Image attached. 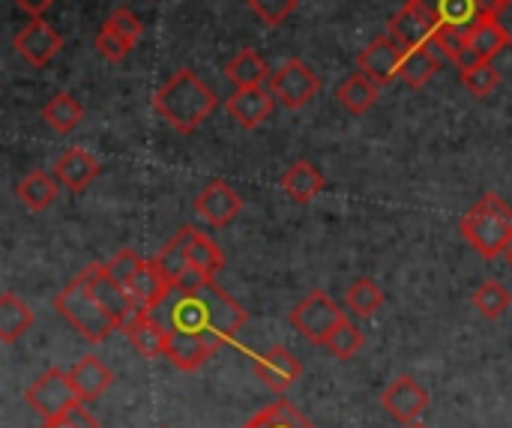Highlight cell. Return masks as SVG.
I'll list each match as a JSON object with an SVG mask.
<instances>
[{
    "mask_svg": "<svg viewBox=\"0 0 512 428\" xmlns=\"http://www.w3.org/2000/svg\"><path fill=\"white\" fill-rule=\"evenodd\" d=\"M177 303L171 306V321L168 327L189 330V333H204L216 348L231 342L240 327L249 321V312L228 297L216 282H204L195 291H177Z\"/></svg>",
    "mask_w": 512,
    "mask_h": 428,
    "instance_id": "cell-1",
    "label": "cell"
},
{
    "mask_svg": "<svg viewBox=\"0 0 512 428\" xmlns=\"http://www.w3.org/2000/svg\"><path fill=\"white\" fill-rule=\"evenodd\" d=\"M153 108L177 132H192L216 111V93L192 69H177L156 90Z\"/></svg>",
    "mask_w": 512,
    "mask_h": 428,
    "instance_id": "cell-2",
    "label": "cell"
},
{
    "mask_svg": "<svg viewBox=\"0 0 512 428\" xmlns=\"http://www.w3.org/2000/svg\"><path fill=\"white\" fill-rule=\"evenodd\" d=\"M459 231L483 258L507 255L512 246V207L501 195L489 192L462 216Z\"/></svg>",
    "mask_w": 512,
    "mask_h": 428,
    "instance_id": "cell-3",
    "label": "cell"
},
{
    "mask_svg": "<svg viewBox=\"0 0 512 428\" xmlns=\"http://www.w3.org/2000/svg\"><path fill=\"white\" fill-rule=\"evenodd\" d=\"M54 309L60 312V318L78 333L84 336V342L99 345L105 342L117 327V321L111 318V312L102 306V300L93 294L90 282L84 276L72 279L57 297H54Z\"/></svg>",
    "mask_w": 512,
    "mask_h": 428,
    "instance_id": "cell-4",
    "label": "cell"
},
{
    "mask_svg": "<svg viewBox=\"0 0 512 428\" xmlns=\"http://www.w3.org/2000/svg\"><path fill=\"white\" fill-rule=\"evenodd\" d=\"M345 321H348V315L327 291H312L291 309V327L315 348H327L330 336Z\"/></svg>",
    "mask_w": 512,
    "mask_h": 428,
    "instance_id": "cell-5",
    "label": "cell"
},
{
    "mask_svg": "<svg viewBox=\"0 0 512 428\" xmlns=\"http://www.w3.org/2000/svg\"><path fill=\"white\" fill-rule=\"evenodd\" d=\"M24 402L33 414H39L42 420H54V417H63L75 402V387H72V378L69 372H60V369H48L42 372L27 390H24Z\"/></svg>",
    "mask_w": 512,
    "mask_h": 428,
    "instance_id": "cell-6",
    "label": "cell"
},
{
    "mask_svg": "<svg viewBox=\"0 0 512 428\" xmlns=\"http://www.w3.org/2000/svg\"><path fill=\"white\" fill-rule=\"evenodd\" d=\"M270 87H273V96H276L285 108L297 111V108L309 105V102L318 96L321 78H318L300 57H291V60H285V63L279 66V72H273Z\"/></svg>",
    "mask_w": 512,
    "mask_h": 428,
    "instance_id": "cell-7",
    "label": "cell"
},
{
    "mask_svg": "<svg viewBox=\"0 0 512 428\" xmlns=\"http://www.w3.org/2000/svg\"><path fill=\"white\" fill-rule=\"evenodd\" d=\"M81 276L90 282L93 294L102 300V306L111 312V318L117 321V327H120V330H126L132 321H138V318L147 312V309H141V306L135 303V297L129 294V288H126V285L114 282V279L105 273V267H102V264H90V267H84V270H81Z\"/></svg>",
    "mask_w": 512,
    "mask_h": 428,
    "instance_id": "cell-8",
    "label": "cell"
},
{
    "mask_svg": "<svg viewBox=\"0 0 512 428\" xmlns=\"http://www.w3.org/2000/svg\"><path fill=\"white\" fill-rule=\"evenodd\" d=\"M504 48H510V36H507L504 24H501L498 12H486L465 33V63H462V69H468L474 63H492V57H498Z\"/></svg>",
    "mask_w": 512,
    "mask_h": 428,
    "instance_id": "cell-9",
    "label": "cell"
},
{
    "mask_svg": "<svg viewBox=\"0 0 512 428\" xmlns=\"http://www.w3.org/2000/svg\"><path fill=\"white\" fill-rule=\"evenodd\" d=\"M402 60H405V48L387 33V36L372 39V42L360 51L357 66H360V72L369 75L378 87H387L393 78H399Z\"/></svg>",
    "mask_w": 512,
    "mask_h": 428,
    "instance_id": "cell-10",
    "label": "cell"
},
{
    "mask_svg": "<svg viewBox=\"0 0 512 428\" xmlns=\"http://www.w3.org/2000/svg\"><path fill=\"white\" fill-rule=\"evenodd\" d=\"M243 210V198L240 192H234L231 183L225 180H213L207 183L198 198H195V213L210 225V228H228Z\"/></svg>",
    "mask_w": 512,
    "mask_h": 428,
    "instance_id": "cell-11",
    "label": "cell"
},
{
    "mask_svg": "<svg viewBox=\"0 0 512 428\" xmlns=\"http://www.w3.org/2000/svg\"><path fill=\"white\" fill-rule=\"evenodd\" d=\"M423 9L435 18L438 30L468 33L486 12H498L495 0H420Z\"/></svg>",
    "mask_w": 512,
    "mask_h": 428,
    "instance_id": "cell-12",
    "label": "cell"
},
{
    "mask_svg": "<svg viewBox=\"0 0 512 428\" xmlns=\"http://www.w3.org/2000/svg\"><path fill=\"white\" fill-rule=\"evenodd\" d=\"M60 48H63V39L45 18H33L15 33V51L30 66H48L60 54Z\"/></svg>",
    "mask_w": 512,
    "mask_h": 428,
    "instance_id": "cell-13",
    "label": "cell"
},
{
    "mask_svg": "<svg viewBox=\"0 0 512 428\" xmlns=\"http://www.w3.org/2000/svg\"><path fill=\"white\" fill-rule=\"evenodd\" d=\"M381 405L387 408V414H390L393 420L411 426V423H417V420L426 414V408H429V393H426L411 375H402V378H396V381L384 390Z\"/></svg>",
    "mask_w": 512,
    "mask_h": 428,
    "instance_id": "cell-14",
    "label": "cell"
},
{
    "mask_svg": "<svg viewBox=\"0 0 512 428\" xmlns=\"http://www.w3.org/2000/svg\"><path fill=\"white\" fill-rule=\"evenodd\" d=\"M435 33H438V24H435V18L423 9L420 0H408V3L390 18V36H393L405 51L432 42Z\"/></svg>",
    "mask_w": 512,
    "mask_h": 428,
    "instance_id": "cell-15",
    "label": "cell"
},
{
    "mask_svg": "<svg viewBox=\"0 0 512 428\" xmlns=\"http://www.w3.org/2000/svg\"><path fill=\"white\" fill-rule=\"evenodd\" d=\"M213 351H219V348L204 333H189V330L168 327V351H165V357L180 372L204 369V363L213 357Z\"/></svg>",
    "mask_w": 512,
    "mask_h": 428,
    "instance_id": "cell-16",
    "label": "cell"
},
{
    "mask_svg": "<svg viewBox=\"0 0 512 428\" xmlns=\"http://www.w3.org/2000/svg\"><path fill=\"white\" fill-rule=\"evenodd\" d=\"M276 96L261 87H237L228 96V114L243 126V129H258L270 114H273Z\"/></svg>",
    "mask_w": 512,
    "mask_h": 428,
    "instance_id": "cell-17",
    "label": "cell"
},
{
    "mask_svg": "<svg viewBox=\"0 0 512 428\" xmlns=\"http://www.w3.org/2000/svg\"><path fill=\"white\" fill-rule=\"evenodd\" d=\"M102 165L93 153L81 150V147H69L57 162H54V177L60 180L63 189L69 192H84L96 177H99Z\"/></svg>",
    "mask_w": 512,
    "mask_h": 428,
    "instance_id": "cell-18",
    "label": "cell"
},
{
    "mask_svg": "<svg viewBox=\"0 0 512 428\" xmlns=\"http://www.w3.org/2000/svg\"><path fill=\"white\" fill-rule=\"evenodd\" d=\"M300 372H303L300 360H297L288 348H282V345L270 348V351L255 363L258 381H264L273 393H285L291 384H297Z\"/></svg>",
    "mask_w": 512,
    "mask_h": 428,
    "instance_id": "cell-19",
    "label": "cell"
},
{
    "mask_svg": "<svg viewBox=\"0 0 512 428\" xmlns=\"http://www.w3.org/2000/svg\"><path fill=\"white\" fill-rule=\"evenodd\" d=\"M69 378H72V387H75L78 402H96V399H102V396L108 393V387L114 384L111 369H108L99 357H93V354L81 357V360L72 366Z\"/></svg>",
    "mask_w": 512,
    "mask_h": 428,
    "instance_id": "cell-20",
    "label": "cell"
},
{
    "mask_svg": "<svg viewBox=\"0 0 512 428\" xmlns=\"http://www.w3.org/2000/svg\"><path fill=\"white\" fill-rule=\"evenodd\" d=\"M129 294L135 297V303L141 306V309H156L165 297H168V291H174L171 285H168V279L162 276V270L156 267V261H141V267L135 270V276L129 279Z\"/></svg>",
    "mask_w": 512,
    "mask_h": 428,
    "instance_id": "cell-21",
    "label": "cell"
},
{
    "mask_svg": "<svg viewBox=\"0 0 512 428\" xmlns=\"http://www.w3.org/2000/svg\"><path fill=\"white\" fill-rule=\"evenodd\" d=\"M282 192L297 204H309L312 198H318L324 192V174L312 162L300 159V162L288 165V171L282 174Z\"/></svg>",
    "mask_w": 512,
    "mask_h": 428,
    "instance_id": "cell-22",
    "label": "cell"
},
{
    "mask_svg": "<svg viewBox=\"0 0 512 428\" xmlns=\"http://www.w3.org/2000/svg\"><path fill=\"white\" fill-rule=\"evenodd\" d=\"M183 237H186V255H189L192 270L204 273L207 279H216V273L225 267L222 249H219L204 231H198V228H192V225L183 228Z\"/></svg>",
    "mask_w": 512,
    "mask_h": 428,
    "instance_id": "cell-23",
    "label": "cell"
},
{
    "mask_svg": "<svg viewBox=\"0 0 512 428\" xmlns=\"http://www.w3.org/2000/svg\"><path fill=\"white\" fill-rule=\"evenodd\" d=\"M438 69H441V51H438L435 42H426V45H417V48H408L405 51L399 78L408 87H423L426 81H432V75Z\"/></svg>",
    "mask_w": 512,
    "mask_h": 428,
    "instance_id": "cell-24",
    "label": "cell"
},
{
    "mask_svg": "<svg viewBox=\"0 0 512 428\" xmlns=\"http://www.w3.org/2000/svg\"><path fill=\"white\" fill-rule=\"evenodd\" d=\"M15 195H18V201H21L27 210L42 213V210H48V207L57 201V195H60V180H57L54 174H45V171H30V174L18 183Z\"/></svg>",
    "mask_w": 512,
    "mask_h": 428,
    "instance_id": "cell-25",
    "label": "cell"
},
{
    "mask_svg": "<svg viewBox=\"0 0 512 428\" xmlns=\"http://www.w3.org/2000/svg\"><path fill=\"white\" fill-rule=\"evenodd\" d=\"M123 333L129 336L132 348L141 357H165V351H168V327L156 324L147 312L138 321H132Z\"/></svg>",
    "mask_w": 512,
    "mask_h": 428,
    "instance_id": "cell-26",
    "label": "cell"
},
{
    "mask_svg": "<svg viewBox=\"0 0 512 428\" xmlns=\"http://www.w3.org/2000/svg\"><path fill=\"white\" fill-rule=\"evenodd\" d=\"M30 327H33V309L24 300H18L15 294L6 291L0 297V342L3 345L18 342Z\"/></svg>",
    "mask_w": 512,
    "mask_h": 428,
    "instance_id": "cell-27",
    "label": "cell"
},
{
    "mask_svg": "<svg viewBox=\"0 0 512 428\" xmlns=\"http://www.w3.org/2000/svg\"><path fill=\"white\" fill-rule=\"evenodd\" d=\"M156 267L162 270V276L168 279L171 288H177L189 273H192V264H189V255H186V237H183V228L159 249V255L153 258Z\"/></svg>",
    "mask_w": 512,
    "mask_h": 428,
    "instance_id": "cell-28",
    "label": "cell"
},
{
    "mask_svg": "<svg viewBox=\"0 0 512 428\" xmlns=\"http://www.w3.org/2000/svg\"><path fill=\"white\" fill-rule=\"evenodd\" d=\"M378 93H381V87L369 78V75H363V72H354L351 78H345L342 81V87H339V102L351 111V114H366L375 102H378Z\"/></svg>",
    "mask_w": 512,
    "mask_h": 428,
    "instance_id": "cell-29",
    "label": "cell"
},
{
    "mask_svg": "<svg viewBox=\"0 0 512 428\" xmlns=\"http://www.w3.org/2000/svg\"><path fill=\"white\" fill-rule=\"evenodd\" d=\"M267 63L252 51V48H243V51H237L231 60H228V66H225V75H228V81L234 84V87H261L264 84V78H267Z\"/></svg>",
    "mask_w": 512,
    "mask_h": 428,
    "instance_id": "cell-30",
    "label": "cell"
},
{
    "mask_svg": "<svg viewBox=\"0 0 512 428\" xmlns=\"http://www.w3.org/2000/svg\"><path fill=\"white\" fill-rule=\"evenodd\" d=\"M243 428H315L291 402L279 399L273 405H267L264 411H258Z\"/></svg>",
    "mask_w": 512,
    "mask_h": 428,
    "instance_id": "cell-31",
    "label": "cell"
},
{
    "mask_svg": "<svg viewBox=\"0 0 512 428\" xmlns=\"http://www.w3.org/2000/svg\"><path fill=\"white\" fill-rule=\"evenodd\" d=\"M42 117H45V123H48L54 132L66 135V132H72V129L81 123L84 108H81L78 99H72L69 93H57V96L42 108Z\"/></svg>",
    "mask_w": 512,
    "mask_h": 428,
    "instance_id": "cell-32",
    "label": "cell"
},
{
    "mask_svg": "<svg viewBox=\"0 0 512 428\" xmlns=\"http://www.w3.org/2000/svg\"><path fill=\"white\" fill-rule=\"evenodd\" d=\"M345 306L357 315V318H372L381 306H384V291L378 288L375 279H357L348 294H345Z\"/></svg>",
    "mask_w": 512,
    "mask_h": 428,
    "instance_id": "cell-33",
    "label": "cell"
},
{
    "mask_svg": "<svg viewBox=\"0 0 512 428\" xmlns=\"http://www.w3.org/2000/svg\"><path fill=\"white\" fill-rule=\"evenodd\" d=\"M510 306H512V294L504 288V285H501V282H495V279L483 282V285L474 291V309H477L483 318H489V321L501 318Z\"/></svg>",
    "mask_w": 512,
    "mask_h": 428,
    "instance_id": "cell-34",
    "label": "cell"
},
{
    "mask_svg": "<svg viewBox=\"0 0 512 428\" xmlns=\"http://www.w3.org/2000/svg\"><path fill=\"white\" fill-rule=\"evenodd\" d=\"M498 81H501V75H498V69H495L492 63H474V66H468V69H462V84H465L477 99L489 96V93L498 87Z\"/></svg>",
    "mask_w": 512,
    "mask_h": 428,
    "instance_id": "cell-35",
    "label": "cell"
},
{
    "mask_svg": "<svg viewBox=\"0 0 512 428\" xmlns=\"http://www.w3.org/2000/svg\"><path fill=\"white\" fill-rule=\"evenodd\" d=\"M360 348H363V333H360V327H354L351 321H345V324L330 336V342H327V351H330L336 360H351V357L360 354Z\"/></svg>",
    "mask_w": 512,
    "mask_h": 428,
    "instance_id": "cell-36",
    "label": "cell"
},
{
    "mask_svg": "<svg viewBox=\"0 0 512 428\" xmlns=\"http://www.w3.org/2000/svg\"><path fill=\"white\" fill-rule=\"evenodd\" d=\"M141 261H144V258H138L132 249H120V252H117V255H111V261H105L102 267H105V273H108L114 282L129 285V279L135 276V270L141 267Z\"/></svg>",
    "mask_w": 512,
    "mask_h": 428,
    "instance_id": "cell-37",
    "label": "cell"
},
{
    "mask_svg": "<svg viewBox=\"0 0 512 428\" xmlns=\"http://www.w3.org/2000/svg\"><path fill=\"white\" fill-rule=\"evenodd\" d=\"M249 9L270 27L282 24L294 9H297V0H249Z\"/></svg>",
    "mask_w": 512,
    "mask_h": 428,
    "instance_id": "cell-38",
    "label": "cell"
},
{
    "mask_svg": "<svg viewBox=\"0 0 512 428\" xmlns=\"http://www.w3.org/2000/svg\"><path fill=\"white\" fill-rule=\"evenodd\" d=\"M132 45H135V42H129L126 36L114 33V30L105 27V24H102V30L96 33V48H99V54L108 57V60H123V57L132 51Z\"/></svg>",
    "mask_w": 512,
    "mask_h": 428,
    "instance_id": "cell-39",
    "label": "cell"
},
{
    "mask_svg": "<svg viewBox=\"0 0 512 428\" xmlns=\"http://www.w3.org/2000/svg\"><path fill=\"white\" fill-rule=\"evenodd\" d=\"M105 27H111L114 33L126 36L129 42H138V39H141V33H144V24H141V21H138V15H135L132 9H126V6L114 9V12H111V18L105 21Z\"/></svg>",
    "mask_w": 512,
    "mask_h": 428,
    "instance_id": "cell-40",
    "label": "cell"
},
{
    "mask_svg": "<svg viewBox=\"0 0 512 428\" xmlns=\"http://www.w3.org/2000/svg\"><path fill=\"white\" fill-rule=\"evenodd\" d=\"M42 428H99V420L84 408V402H75L63 417L45 420Z\"/></svg>",
    "mask_w": 512,
    "mask_h": 428,
    "instance_id": "cell-41",
    "label": "cell"
},
{
    "mask_svg": "<svg viewBox=\"0 0 512 428\" xmlns=\"http://www.w3.org/2000/svg\"><path fill=\"white\" fill-rule=\"evenodd\" d=\"M51 3H54V0H15V6H18L21 12H27L30 18H42V15L51 9Z\"/></svg>",
    "mask_w": 512,
    "mask_h": 428,
    "instance_id": "cell-42",
    "label": "cell"
},
{
    "mask_svg": "<svg viewBox=\"0 0 512 428\" xmlns=\"http://www.w3.org/2000/svg\"><path fill=\"white\" fill-rule=\"evenodd\" d=\"M498 18H501V24H504L507 36H510V48H512V3H507V6L498 12Z\"/></svg>",
    "mask_w": 512,
    "mask_h": 428,
    "instance_id": "cell-43",
    "label": "cell"
},
{
    "mask_svg": "<svg viewBox=\"0 0 512 428\" xmlns=\"http://www.w3.org/2000/svg\"><path fill=\"white\" fill-rule=\"evenodd\" d=\"M495 3H498V12H501V9H504L507 3H512V0H495Z\"/></svg>",
    "mask_w": 512,
    "mask_h": 428,
    "instance_id": "cell-44",
    "label": "cell"
},
{
    "mask_svg": "<svg viewBox=\"0 0 512 428\" xmlns=\"http://www.w3.org/2000/svg\"><path fill=\"white\" fill-rule=\"evenodd\" d=\"M405 428H429V426H423V423H411V426H405Z\"/></svg>",
    "mask_w": 512,
    "mask_h": 428,
    "instance_id": "cell-45",
    "label": "cell"
},
{
    "mask_svg": "<svg viewBox=\"0 0 512 428\" xmlns=\"http://www.w3.org/2000/svg\"><path fill=\"white\" fill-rule=\"evenodd\" d=\"M507 261H510V264H512V246H510V249H507Z\"/></svg>",
    "mask_w": 512,
    "mask_h": 428,
    "instance_id": "cell-46",
    "label": "cell"
}]
</instances>
